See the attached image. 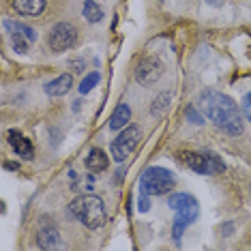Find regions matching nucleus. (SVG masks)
Segmentation results:
<instances>
[{
    "label": "nucleus",
    "instance_id": "nucleus-1",
    "mask_svg": "<svg viewBox=\"0 0 251 251\" xmlns=\"http://www.w3.org/2000/svg\"><path fill=\"white\" fill-rule=\"evenodd\" d=\"M200 105H202V112L206 114L208 121L217 129H221L227 135L243 133V116L238 112V105L234 103V99H230L227 95H221L217 90H204L200 95Z\"/></svg>",
    "mask_w": 251,
    "mask_h": 251
},
{
    "label": "nucleus",
    "instance_id": "nucleus-2",
    "mask_svg": "<svg viewBox=\"0 0 251 251\" xmlns=\"http://www.w3.org/2000/svg\"><path fill=\"white\" fill-rule=\"evenodd\" d=\"M67 213H69L71 217H75L77 221H82L88 230H97V227H101L103 226V221H105V217H107L103 200H101L99 196H93V193L75 198L69 204Z\"/></svg>",
    "mask_w": 251,
    "mask_h": 251
},
{
    "label": "nucleus",
    "instance_id": "nucleus-3",
    "mask_svg": "<svg viewBox=\"0 0 251 251\" xmlns=\"http://www.w3.org/2000/svg\"><path fill=\"white\" fill-rule=\"evenodd\" d=\"M174 187V176L170 170L159 168V165H151L146 168L140 176V191L148 193V196H165Z\"/></svg>",
    "mask_w": 251,
    "mask_h": 251
},
{
    "label": "nucleus",
    "instance_id": "nucleus-4",
    "mask_svg": "<svg viewBox=\"0 0 251 251\" xmlns=\"http://www.w3.org/2000/svg\"><path fill=\"white\" fill-rule=\"evenodd\" d=\"M178 159L187 165V168H191L193 172L204 174V176L224 172V170H226V163L221 161V157H217L213 151H200V152H196V151H182L178 155Z\"/></svg>",
    "mask_w": 251,
    "mask_h": 251
},
{
    "label": "nucleus",
    "instance_id": "nucleus-5",
    "mask_svg": "<svg viewBox=\"0 0 251 251\" xmlns=\"http://www.w3.org/2000/svg\"><path fill=\"white\" fill-rule=\"evenodd\" d=\"M77 41V28L69 24V22H58L48 35V48L54 54L67 52L69 48H73Z\"/></svg>",
    "mask_w": 251,
    "mask_h": 251
},
{
    "label": "nucleus",
    "instance_id": "nucleus-6",
    "mask_svg": "<svg viewBox=\"0 0 251 251\" xmlns=\"http://www.w3.org/2000/svg\"><path fill=\"white\" fill-rule=\"evenodd\" d=\"M168 206L176 213V219L185 221L187 226H191L200 215L198 200L193 196H189V193H172L168 200Z\"/></svg>",
    "mask_w": 251,
    "mask_h": 251
},
{
    "label": "nucleus",
    "instance_id": "nucleus-7",
    "mask_svg": "<svg viewBox=\"0 0 251 251\" xmlns=\"http://www.w3.org/2000/svg\"><path fill=\"white\" fill-rule=\"evenodd\" d=\"M138 140H140V129L135 127V125H131L127 129H121V133H118V138L112 142L110 151H112V157L116 159L118 163L125 161L131 152L135 151V146H138Z\"/></svg>",
    "mask_w": 251,
    "mask_h": 251
},
{
    "label": "nucleus",
    "instance_id": "nucleus-8",
    "mask_svg": "<svg viewBox=\"0 0 251 251\" xmlns=\"http://www.w3.org/2000/svg\"><path fill=\"white\" fill-rule=\"evenodd\" d=\"M161 75H163V65L159 58H144L135 67V79H138L142 86H151Z\"/></svg>",
    "mask_w": 251,
    "mask_h": 251
},
{
    "label": "nucleus",
    "instance_id": "nucleus-9",
    "mask_svg": "<svg viewBox=\"0 0 251 251\" xmlns=\"http://www.w3.org/2000/svg\"><path fill=\"white\" fill-rule=\"evenodd\" d=\"M9 144H11V148H13L20 157L32 159V142L28 140L22 131H15V129L9 131Z\"/></svg>",
    "mask_w": 251,
    "mask_h": 251
},
{
    "label": "nucleus",
    "instance_id": "nucleus-10",
    "mask_svg": "<svg viewBox=\"0 0 251 251\" xmlns=\"http://www.w3.org/2000/svg\"><path fill=\"white\" fill-rule=\"evenodd\" d=\"M71 86H73L71 73H62V75H58L56 79H52V82L45 84L43 90H45V95H50V97H62V95L69 93Z\"/></svg>",
    "mask_w": 251,
    "mask_h": 251
},
{
    "label": "nucleus",
    "instance_id": "nucleus-11",
    "mask_svg": "<svg viewBox=\"0 0 251 251\" xmlns=\"http://www.w3.org/2000/svg\"><path fill=\"white\" fill-rule=\"evenodd\" d=\"M37 243L41 249H56L60 247V232L50 224V226H43L37 234Z\"/></svg>",
    "mask_w": 251,
    "mask_h": 251
},
{
    "label": "nucleus",
    "instance_id": "nucleus-12",
    "mask_svg": "<svg viewBox=\"0 0 251 251\" xmlns=\"http://www.w3.org/2000/svg\"><path fill=\"white\" fill-rule=\"evenodd\" d=\"M13 9L26 18H37L43 13L45 0H13Z\"/></svg>",
    "mask_w": 251,
    "mask_h": 251
},
{
    "label": "nucleus",
    "instance_id": "nucleus-13",
    "mask_svg": "<svg viewBox=\"0 0 251 251\" xmlns=\"http://www.w3.org/2000/svg\"><path fill=\"white\" fill-rule=\"evenodd\" d=\"M110 165V157L105 155V151L101 148H90V152L86 155V168L90 172H103Z\"/></svg>",
    "mask_w": 251,
    "mask_h": 251
},
{
    "label": "nucleus",
    "instance_id": "nucleus-14",
    "mask_svg": "<svg viewBox=\"0 0 251 251\" xmlns=\"http://www.w3.org/2000/svg\"><path fill=\"white\" fill-rule=\"evenodd\" d=\"M129 121H131V107L127 103H118L116 110H114V114H112V118H110V129L121 131Z\"/></svg>",
    "mask_w": 251,
    "mask_h": 251
},
{
    "label": "nucleus",
    "instance_id": "nucleus-15",
    "mask_svg": "<svg viewBox=\"0 0 251 251\" xmlns=\"http://www.w3.org/2000/svg\"><path fill=\"white\" fill-rule=\"evenodd\" d=\"M2 26L9 30V35H22V37H26L28 41H32V43L37 41V32L32 30L30 26L22 24V22H15V20H4V22H2Z\"/></svg>",
    "mask_w": 251,
    "mask_h": 251
},
{
    "label": "nucleus",
    "instance_id": "nucleus-16",
    "mask_svg": "<svg viewBox=\"0 0 251 251\" xmlns=\"http://www.w3.org/2000/svg\"><path fill=\"white\" fill-rule=\"evenodd\" d=\"M82 13L90 24H97V22H101V18H103V11H101V7L95 2V0H86V2H84Z\"/></svg>",
    "mask_w": 251,
    "mask_h": 251
},
{
    "label": "nucleus",
    "instance_id": "nucleus-17",
    "mask_svg": "<svg viewBox=\"0 0 251 251\" xmlns=\"http://www.w3.org/2000/svg\"><path fill=\"white\" fill-rule=\"evenodd\" d=\"M170 103H172V95H170V93H161L155 101H152L151 114H152V116H159V114H163L165 110H168Z\"/></svg>",
    "mask_w": 251,
    "mask_h": 251
},
{
    "label": "nucleus",
    "instance_id": "nucleus-18",
    "mask_svg": "<svg viewBox=\"0 0 251 251\" xmlns=\"http://www.w3.org/2000/svg\"><path fill=\"white\" fill-rule=\"evenodd\" d=\"M99 79H101V75L97 71H93V73H88V75H84V79H82V84H79V95H88L90 90H93L97 84H99Z\"/></svg>",
    "mask_w": 251,
    "mask_h": 251
},
{
    "label": "nucleus",
    "instance_id": "nucleus-19",
    "mask_svg": "<svg viewBox=\"0 0 251 251\" xmlns=\"http://www.w3.org/2000/svg\"><path fill=\"white\" fill-rule=\"evenodd\" d=\"M11 41H13V50L18 54H26L28 52V45L32 43V41H28V39L22 37V35H11Z\"/></svg>",
    "mask_w": 251,
    "mask_h": 251
},
{
    "label": "nucleus",
    "instance_id": "nucleus-20",
    "mask_svg": "<svg viewBox=\"0 0 251 251\" xmlns=\"http://www.w3.org/2000/svg\"><path fill=\"white\" fill-rule=\"evenodd\" d=\"M148 193H144V191H140V198H138V210L140 213H148L151 210V202H148Z\"/></svg>",
    "mask_w": 251,
    "mask_h": 251
},
{
    "label": "nucleus",
    "instance_id": "nucleus-21",
    "mask_svg": "<svg viewBox=\"0 0 251 251\" xmlns=\"http://www.w3.org/2000/svg\"><path fill=\"white\" fill-rule=\"evenodd\" d=\"M185 114H187V118H189L193 125H204V118L196 112V107H193V105H187V112Z\"/></svg>",
    "mask_w": 251,
    "mask_h": 251
},
{
    "label": "nucleus",
    "instance_id": "nucleus-22",
    "mask_svg": "<svg viewBox=\"0 0 251 251\" xmlns=\"http://www.w3.org/2000/svg\"><path fill=\"white\" fill-rule=\"evenodd\" d=\"M243 114L251 121V93H247L243 99Z\"/></svg>",
    "mask_w": 251,
    "mask_h": 251
},
{
    "label": "nucleus",
    "instance_id": "nucleus-23",
    "mask_svg": "<svg viewBox=\"0 0 251 251\" xmlns=\"http://www.w3.org/2000/svg\"><path fill=\"white\" fill-rule=\"evenodd\" d=\"M206 4H210V7H224L226 0H204Z\"/></svg>",
    "mask_w": 251,
    "mask_h": 251
},
{
    "label": "nucleus",
    "instance_id": "nucleus-24",
    "mask_svg": "<svg viewBox=\"0 0 251 251\" xmlns=\"http://www.w3.org/2000/svg\"><path fill=\"white\" fill-rule=\"evenodd\" d=\"M71 65H73V69H75V71H84V62L82 60H73Z\"/></svg>",
    "mask_w": 251,
    "mask_h": 251
},
{
    "label": "nucleus",
    "instance_id": "nucleus-25",
    "mask_svg": "<svg viewBox=\"0 0 251 251\" xmlns=\"http://www.w3.org/2000/svg\"><path fill=\"white\" fill-rule=\"evenodd\" d=\"M18 168H20L18 163H7V170H18Z\"/></svg>",
    "mask_w": 251,
    "mask_h": 251
},
{
    "label": "nucleus",
    "instance_id": "nucleus-26",
    "mask_svg": "<svg viewBox=\"0 0 251 251\" xmlns=\"http://www.w3.org/2000/svg\"><path fill=\"white\" fill-rule=\"evenodd\" d=\"M249 196H251V185H249Z\"/></svg>",
    "mask_w": 251,
    "mask_h": 251
}]
</instances>
